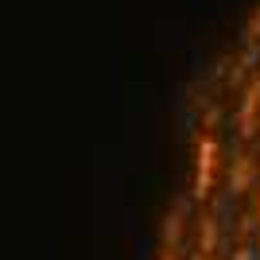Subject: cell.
Wrapping results in <instances>:
<instances>
[{"mask_svg":"<svg viewBox=\"0 0 260 260\" xmlns=\"http://www.w3.org/2000/svg\"><path fill=\"white\" fill-rule=\"evenodd\" d=\"M214 171H217V140H214V132H210V128H202L194 136V186H190V194H194L198 202H206V198H210Z\"/></svg>","mask_w":260,"mask_h":260,"instance_id":"6da1fadb","label":"cell"},{"mask_svg":"<svg viewBox=\"0 0 260 260\" xmlns=\"http://www.w3.org/2000/svg\"><path fill=\"white\" fill-rule=\"evenodd\" d=\"M256 113H260V74L252 78L249 86H245V93H241V113H237V128L241 136L249 140L252 132H256Z\"/></svg>","mask_w":260,"mask_h":260,"instance_id":"7a4b0ae2","label":"cell"},{"mask_svg":"<svg viewBox=\"0 0 260 260\" xmlns=\"http://www.w3.org/2000/svg\"><path fill=\"white\" fill-rule=\"evenodd\" d=\"M252 179V155L249 152H237L233 155V167H229V194H241Z\"/></svg>","mask_w":260,"mask_h":260,"instance_id":"3957f363","label":"cell"},{"mask_svg":"<svg viewBox=\"0 0 260 260\" xmlns=\"http://www.w3.org/2000/svg\"><path fill=\"white\" fill-rule=\"evenodd\" d=\"M183 202H171V210L163 214V245L167 249H175L179 245V233H183Z\"/></svg>","mask_w":260,"mask_h":260,"instance_id":"277c9868","label":"cell"},{"mask_svg":"<svg viewBox=\"0 0 260 260\" xmlns=\"http://www.w3.org/2000/svg\"><path fill=\"white\" fill-rule=\"evenodd\" d=\"M214 241H217V225H214V214H202V221H198V252L202 256H214Z\"/></svg>","mask_w":260,"mask_h":260,"instance_id":"5b68a950","label":"cell"},{"mask_svg":"<svg viewBox=\"0 0 260 260\" xmlns=\"http://www.w3.org/2000/svg\"><path fill=\"white\" fill-rule=\"evenodd\" d=\"M256 35H260V4L252 8L249 23H245V39H249V43H256Z\"/></svg>","mask_w":260,"mask_h":260,"instance_id":"8992f818","label":"cell"},{"mask_svg":"<svg viewBox=\"0 0 260 260\" xmlns=\"http://www.w3.org/2000/svg\"><path fill=\"white\" fill-rule=\"evenodd\" d=\"M233 260H252V249H249V245H245V241H241L237 249H233Z\"/></svg>","mask_w":260,"mask_h":260,"instance_id":"52a82bcc","label":"cell"},{"mask_svg":"<svg viewBox=\"0 0 260 260\" xmlns=\"http://www.w3.org/2000/svg\"><path fill=\"white\" fill-rule=\"evenodd\" d=\"M155 260H179V249H167V245H163V249H159V256H155Z\"/></svg>","mask_w":260,"mask_h":260,"instance_id":"ba28073f","label":"cell"},{"mask_svg":"<svg viewBox=\"0 0 260 260\" xmlns=\"http://www.w3.org/2000/svg\"><path fill=\"white\" fill-rule=\"evenodd\" d=\"M252 217L260 221V190H256V210H252Z\"/></svg>","mask_w":260,"mask_h":260,"instance_id":"9c48e42d","label":"cell"}]
</instances>
